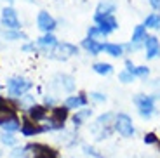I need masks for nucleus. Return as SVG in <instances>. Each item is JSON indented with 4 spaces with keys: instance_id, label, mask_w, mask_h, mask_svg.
Returning <instances> with one entry per match:
<instances>
[{
    "instance_id": "f257e3e1",
    "label": "nucleus",
    "mask_w": 160,
    "mask_h": 158,
    "mask_svg": "<svg viewBox=\"0 0 160 158\" xmlns=\"http://www.w3.org/2000/svg\"><path fill=\"white\" fill-rule=\"evenodd\" d=\"M115 131L118 132L122 137H132L134 136V125H132V120H131V116L129 115H125V113H118L115 116Z\"/></svg>"
},
{
    "instance_id": "f03ea898",
    "label": "nucleus",
    "mask_w": 160,
    "mask_h": 158,
    "mask_svg": "<svg viewBox=\"0 0 160 158\" xmlns=\"http://www.w3.org/2000/svg\"><path fill=\"white\" fill-rule=\"evenodd\" d=\"M33 83L26 78H21V77H14V78L7 80V92L12 97H18V96H23L26 91L32 89Z\"/></svg>"
},
{
    "instance_id": "7ed1b4c3",
    "label": "nucleus",
    "mask_w": 160,
    "mask_h": 158,
    "mask_svg": "<svg viewBox=\"0 0 160 158\" xmlns=\"http://www.w3.org/2000/svg\"><path fill=\"white\" fill-rule=\"evenodd\" d=\"M134 103L139 108V115L143 118H150L153 115V110H155V97L144 96V94H138L136 97H134Z\"/></svg>"
},
{
    "instance_id": "20e7f679",
    "label": "nucleus",
    "mask_w": 160,
    "mask_h": 158,
    "mask_svg": "<svg viewBox=\"0 0 160 158\" xmlns=\"http://www.w3.org/2000/svg\"><path fill=\"white\" fill-rule=\"evenodd\" d=\"M94 21L98 23V28H99L101 35H110L112 32H115L118 28V23L113 16H101V14H96L94 16Z\"/></svg>"
},
{
    "instance_id": "39448f33",
    "label": "nucleus",
    "mask_w": 160,
    "mask_h": 158,
    "mask_svg": "<svg viewBox=\"0 0 160 158\" xmlns=\"http://www.w3.org/2000/svg\"><path fill=\"white\" fill-rule=\"evenodd\" d=\"M2 24H4L7 30H19V19H18V14L12 7H5L2 11Z\"/></svg>"
},
{
    "instance_id": "423d86ee",
    "label": "nucleus",
    "mask_w": 160,
    "mask_h": 158,
    "mask_svg": "<svg viewBox=\"0 0 160 158\" xmlns=\"http://www.w3.org/2000/svg\"><path fill=\"white\" fill-rule=\"evenodd\" d=\"M37 24H38V28L42 30V32L45 33H51L54 28H56V21H54V17L49 14V12L42 11L38 12V16H37Z\"/></svg>"
},
{
    "instance_id": "0eeeda50",
    "label": "nucleus",
    "mask_w": 160,
    "mask_h": 158,
    "mask_svg": "<svg viewBox=\"0 0 160 158\" xmlns=\"http://www.w3.org/2000/svg\"><path fill=\"white\" fill-rule=\"evenodd\" d=\"M144 47H146V57L148 59H155L160 54V44L158 38L153 35H146L144 37Z\"/></svg>"
},
{
    "instance_id": "6e6552de",
    "label": "nucleus",
    "mask_w": 160,
    "mask_h": 158,
    "mask_svg": "<svg viewBox=\"0 0 160 158\" xmlns=\"http://www.w3.org/2000/svg\"><path fill=\"white\" fill-rule=\"evenodd\" d=\"M66 118H68V108H66V106H63V108H52V111H51V122L54 123L56 129H61L63 123L66 122Z\"/></svg>"
},
{
    "instance_id": "1a4fd4ad",
    "label": "nucleus",
    "mask_w": 160,
    "mask_h": 158,
    "mask_svg": "<svg viewBox=\"0 0 160 158\" xmlns=\"http://www.w3.org/2000/svg\"><path fill=\"white\" fill-rule=\"evenodd\" d=\"M14 116H16V110L11 104H7V101L0 96V125L5 123L7 120L14 118Z\"/></svg>"
},
{
    "instance_id": "9d476101",
    "label": "nucleus",
    "mask_w": 160,
    "mask_h": 158,
    "mask_svg": "<svg viewBox=\"0 0 160 158\" xmlns=\"http://www.w3.org/2000/svg\"><path fill=\"white\" fill-rule=\"evenodd\" d=\"M85 104H87V97H85L84 94L70 96V97H66V101H64V106L68 108V110H77V108H80V106H85Z\"/></svg>"
},
{
    "instance_id": "9b49d317",
    "label": "nucleus",
    "mask_w": 160,
    "mask_h": 158,
    "mask_svg": "<svg viewBox=\"0 0 160 158\" xmlns=\"http://www.w3.org/2000/svg\"><path fill=\"white\" fill-rule=\"evenodd\" d=\"M82 45H84V49H87L92 56H98L103 51V44H99L96 38H85L84 42H82Z\"/></svg>"
},
{
    "instance_id": "f8f14e48",
    "label": "nucleus",
    "mask_w": 160,
    "mask_h": 158,
    "mask_svg": "<svg viewBox=\"0 0 160 158\" xmlns=\"http://www.w3.org/2000/svg\"><path fill=\"white\" fill-rule=\"evenodd\" d=\"M115 12V2L113 0H104L98 5V11L96 14H101V16H113Z\"/></svg>"
},
{
    "instance_id": "ddd939ff",
    "label": "nucleus",
    "mask_w": 160,
    "mask_h": 158,
    "mask_svg": "<svg viewBox=\"0 0 160 158\" xmlns=\"http://www.w3.org/2000/svg\"><path fill=\"white\" fill-rule=\"evenodd\" d=\"M28 113H30V118L38 122V120H44L47 116V110L44 106H38V104H33V106L28 108Z\"/></svg>"
},
{
    "instance_id": "4468645a",
    "label": "nucleus",
    "mask_w": 160,
    "mask_h": 158,
    "mask_svg": "<svg viewBox=\"0 0 160 158\" xmlns=\"http://www.w3.org/2000/svg\"><path fill=\"white\" fill-rule=\"evenodd\" d=\"M44 129L38 125H35L33 122H30V120H24L23 125H21V132H23V136H35L38 134V132H42Z\"/></svg>"
},
{
    "instance_id": "2eb2a0df",
    "label": "nucleus",
    "mask_w": 160,
    "mask_h": 158,
    "mask_svg": "<svg viewBox=\"0 0 160 158\" xmlns=\"http://www.w3.org/2000/svg\"><path fill=\"white\" fill-rule=\"evenodd\" d=\"M125 66H127V71L129 73H132L134 77H144V75H148L150 70L146 66H134L132 64V61H125Z\"/></svg>"
},
{
    "instance_id": "dca6fc26",
    "label": "nucleus",
    "mask_w": 160,
    "mask_h": 158,
    "mask_svg": "<svg viewBox=\"0 0 160 158\" xmlns=\"http://www.w3.org/2000/svg\"><path fill=\"white\" fill-rule=\"evenodd\" d=\"M103 51H106L113 57H118V56L124 54V47L118 44H103Z\"/></svg>"
},
{
    "instance_id": "f3484780",
    "label": "nucleus",
    "mask_w": 160,
    "mask_h": 158,
    "mask_svg": "<svg viewBox=\"0 0 160 158\" xmlns=\"http://www.w3.org/2000/svg\"><path fill=\"white\" fill-rule=\"evenodd\" d=\"M92 70L96 71L98 75H110V73H113V66L110 63H94Z\"/></svg>"
},
{
    "instance_id": "a211bd4d",
    "label": "nucleus",
    "mask_w": 160,
    "mask_h": 158,
    "mask_svg": "<svg viewBox=\"0 0 160 158\" xmlns=\"http://www.w3.org/2000/svg\"><path fill=\"white\" fill-rule=\"evenodd\" d=\"M38 45H42V47H56L58 40L52 33H45L42 38H38Z\"/></svg>"
},
{
    "instance_id": "6ab92c4d",
    "label": "nucleus",
    "mask_w": 160,
    "mask_h": 158,
    "mask_svg": "<svg viewBox=\"0 0 160 158\" xmlns=\"http://www.w3.org/2000/svg\"><path fill=\"white\" fill-rule=\"evenodd\" d=\"M144 37H146V26L144 24H139V26L134 28V32H132V44H138L139 40H144Z\"/></svg>"
},
{
    "instance_id": "aec40b11",
    "label": "nucleus",
    "mask_w": 160,
    "mask_h": 158,
    "mask_svg": "<svg viewBox=\"0 0 160 158\" xmlns=\"http://www.w3.org/2000/svg\"><path fill=\"white\" fill-rule=\"evenodd\" d=\"M91 115H92V110H80V111H77V115L73 116V123H75V125H82L87 118H91Z\"/></svg>"
},
{
    "instance_id": "412c9836",
    "label": "nucleus",
    "mask_w": 160,
    "mask_h": 158,
    "mask_svg": "<svg viewBox=\"0 0 160 158\" xmlns=\"http://www.w3.org/2000/svg\"><path fill=\"white\" fill-rule=\"evenodd\" d=\"M2 127H4L5 132H16V131L21 129V122L18 120V116H14V118L7 120L5 123H2Z\"/></svg>"
},
{
    "instance_id": "4be33fe9",
    "label": "nucleus",
    "mask_w": 160,
    "mask_h": 158,
    "mask_svg": "<svg viewBox=\"0 0 160 158\" xmlns=\"http://www.w3.org/2000/svg\"><path fill=\"white\" fill-rule=\"evenodd\" d=\"M56 49L59 52H63L64 56H77L78 54V49H77L75 45H72V44H58Z\"/></svg>"
},
{
    "instance_id": "5701e85b",
    "label": "nucleus",
    "mask_w": 160,
    "mask_h": 158,
    "mask_svg": "<svg viewBox=\"0 0 160 158\" xmlns=\"http://www.w3.org/2000/svg\"><path fill=\"white\" fill-rule=\"evenodd\" d=\"M58 78L61 80V87L64 89V91L72 92L73 89H75V83H73V78L70 75H58Z\"/></svg>"
},
{
    "instance_id": "b1692460",
    "label": "nucleus",
    "mask_w": 160,
    "mask_h": 158,
    "mask_svg": "<svg viewBox=\"0 0 160 158\" xmlns=\"http://www.w3.org/2000/svg\"><path fill=\"white\" fill-rule=\"evenodd\" d=\"M144 26L158 30V28H160V16H158V14H155V12H153V14H150V16L144 19Z\"/></svg>"
},
{
    "instance_id": "393cba45",
    "label": "nucleus",
    "mask_w": 160,
    "mask_h": 158,
    "mask_svg": "<svg viewBox=\"0 0 160 158\" xmlns=\"http://www.w3.org/2000/svg\"><path fill=\"white\" fill-rule=\"evenodd\" d=\"M0 141L4 142L5 146H14V144L18 142V139L14 137V136H12L11 132H4V134L0 136Z\"/></svg>"
},
{
    "instance_id": "a878e982",
    "label": "nucleus",
    "mask_w": 160,
    "mask_h": 158,
    "mask_svg": "<svg viewBox=\"0 0 160 158\" xmlns=\"http://www.w3.org/2000/svg\"><path fill=\"white\" fill-rule=\"evenodd\" d=\"M118 80H120V82H124V83H131V82H134V75L129 73L127 70L120 71V73H118Z\"/></svg>"
},
{
    "instance_id": "bb28decb",
    "label": "nucleus",
    "mask_w": 160,
    "mask_h": 158,
    "mask_svg": "<svg viewBox=\"0 0 160 158\" xmlns=\"http://www.w3.org/2000/svg\"><path fill=\"white\" fill-rule=\"evenodd\" d=\"M4 38H7V40H16V38H24V35H21L19 32H11V30H7V32L4 33Z\"/></svg>"
},
{
    "instance_id": "cd10ccee",
    "label": "nucleus",
    "mask_w": 160,
    "mask_h": 158,
    "mask_svg": "<svg viewBox=\"0 0 160 158\" xmlns=\"http://www.w3.org/2000/svg\"><path fill=\"white\" fill-rule=\"evenodd\" d=\"M84 153L87 155L89 158H103L96 150H94V148H91V146H84Z\"/></svg>"
},
{
    "instance_id": "c85d7f7f",
    "label": "nucleus",
    "mask_w": 160,
    "mask_h": 158,
    "mask_svg": "<svg viewBox=\"0 0 160 158\" xmlns=\"http://www.w3.org/2000/svg\"><path fill=\"white\" fill-rule=\"evenodd\" d=\"M91 99H94L96 103H103V101H106V96L101 94V92H92V94H91Z\"/></svg>"
},
{
    "instance_id": "c756f323",
    "label": "nucleus",
    "mask_w": 160,
    "mask_h": 158,
    "mask_svg": "<svg viewBox=\"0 0 160 158\" xmlns=\"http://www.w3.org/2000/svg\"><path fill=\"white\" fill-rule=\"evenodd\" d=\"M144 142L146 144H155V142H158V139H157L155 134H146L144 136Z\"/></svg>"
},
{
    "instance_id": "7c9ffc66",
    "label": "nucleus",
    "mask_w": 160,
    "mask_h": 158,
    "mask_svg": "<svg viewBox=\"0 0 160 158\" xmlns=\"http://www.w3.org/2000/svg\"><path fill=\"white\" fill-rule=\"evenodd\" d=\"M87 35H89V38H94L96 35H101V33H99V28H98V26H91V28L87 30Z\"/></svg>"
},
{
    "instance_id": "2f4dec72",
    "label": "nucleus",
    "mask_w": 160,
    "mask_h": 158,
    "mask_svg": "<svg viewBox=\"0 0 160 158\" xmlns=\"http://www.w3.org/2000/svg\"><path fill=\"white\" fill-rule=\"evenodd\" d=\"M150 5L153 9H160V0H150Z\"/></svg>"
},
{
    "instance_id": "473e14b6",
    "label": "nucleus",
    "mask_w": 160,
    "mask_h": 158,
    "mask_svg": "<svg viewBox=\"0 0 160 158\" xmlns=\"http://www.w3.org/2000/svg\"><path fill=\"white\" fill-rule=\"evenodd\" d=\"M32 49H33V45H24V47H23V51H32Z\"/></svg>"
},
{
    "instance_id": "72a5a7b5",
    "label": "nucleus",
    "mask_w": 160,
    "mask_h": 158,
    "mask_svg": "<svg viewBox=\"0 0 160 158\" xmlns=\"http://www.w3.org/2000/svg\"><path fill=\"white\" fill-rule=\"evenodd\" d=\"M4 2H9V4H12V2H14V0H4Z\"/></svg>"
},
{
    "instance_id": "f704fd0d",
    "label": "nucleus",
    "mask_w": 160,
    "mask_h": 158,
    "mask_svg": "<svg viewBox=\"0 0 160 158\" xmlns=\"http://www.w3.org/2000/svg\"><path fill=\"white\" fill-rule=\"evenodd\" d=\"M28 2H32V0H28Z\"/></svg>"
}]
</instances>
